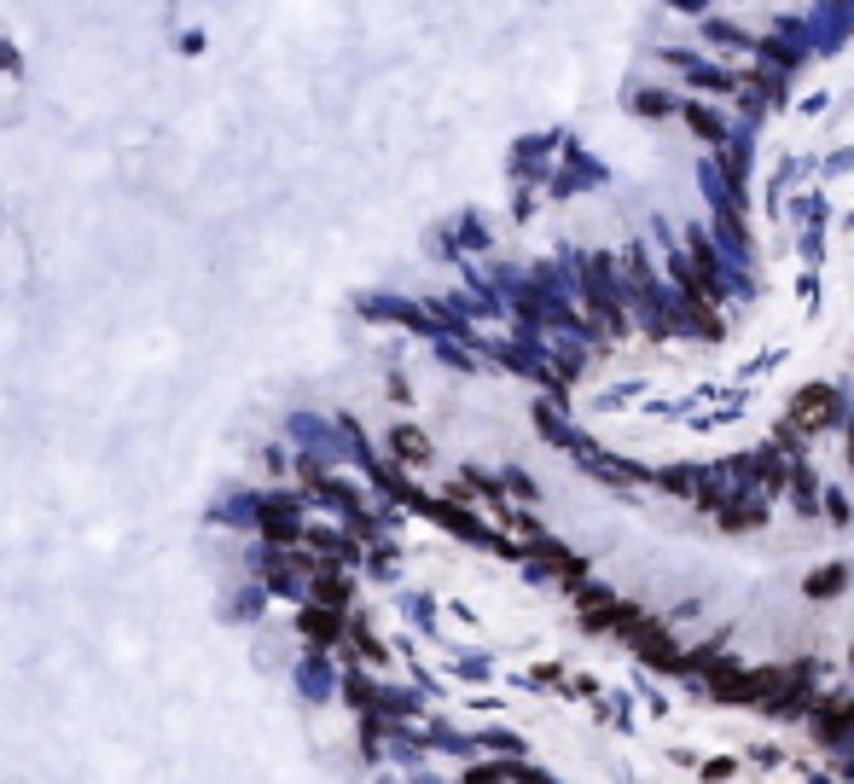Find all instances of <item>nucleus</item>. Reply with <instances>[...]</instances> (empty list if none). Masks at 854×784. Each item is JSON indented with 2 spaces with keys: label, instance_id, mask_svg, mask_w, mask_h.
Wrapping results in <instances>:
<instances>
[{
  "label": "nucleus",
  "instance_id": "1",
  "mask_svg": "<svg viewBox=\"0 0 854 784\" xmlns=\"http://www.w3.org/2000/svg\"><path fill=\"white\" fill-rule=\"evenodd\" d=\"M790 412H797V424H802V430H825V424H831V412H838V396L813 384V389H802V396L790 401Z\"/></svg>",
  "mask_w": 854,
  "mask_h": 784
}]
</instances>
